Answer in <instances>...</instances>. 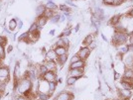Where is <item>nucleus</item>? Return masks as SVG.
I'll list each match as a JSON object with an SVG mask.
<instances>
[{"label":"nucleus","instance_id":"28","mask_svg":"<svg viewBox=\"0 0 133 100\" xmlns=\"http://www.w3.org/2000/svg\"><path fill=\"white\" fill-rule=\"evenodd\" d=\"M48 72V68H47V67L45 66V65H41L39 67V74L41 75V76H43L46 72Z\"/></svg>","mask_w":133,"mask_h":100},{"label":"nucleus","instance_id":"7","mask_svg":"<svg viewBox=\"0 0 133 100\" xmlns=\"http://www.w3.org/2000/svg\"><path fill=\"white\" fill-rule=\"evenodd\" d=\"M74 95L71 92L68 91H63L60 94L57 95V97L55 98V100H72Z\"/></svg>","mask_w":133,"mask_h":100},{"label":"nucleus","instance_id":"40","mask_svg":"<svg viewBox=\"0 0 133 100\" xmlns=\"http://www.w3.org/2000/svg\"><path fill=\"white\" fill-rule=\"evenodd\" d=\"M120 77H121V75H120V74H119L118 72H114V79L116 80V79H118V78H120Z\"/></svg>","mask_w":133,"mask_h":100},{"label":"nucleus","instance_id":"53","mask_svg":"<svg viewBox=\"0 0 133 100\" xmlns=\"http://www.w3.org/2000/svg\"><path fill=\"white\" fill-rule=\"evenodd\" d=\"M122 100H130V99H122Z\"/></svg>","mask_w":133,"mask_h":100},{"label":"nucleus","instance_id":"8","mask_svg":"<svg viewBox=\"0 0 133 100\" xmlns=\"http://www.w3.org/2000/svg\"><path fill=\"white\" fill-rule=\"evenodd\" d=\"M118 94L120 96V99H130L131 95H132V91L129 90V89H119L118 91Z\"/></svg>","mask_w":133,"mask_h":100},{"label":"nucleus","instance_id":"47","mask_svg":"<svg viewBox=\"0 0 133 100\" xmlns=\"http://www.w3.org/2000/svg\"><path fill=\"white\" fill-rule=\"evenodd\" d=\"M63 21H65V16H61L60 18V22H63Z\"/></svg>","mask_w":133,"mask_h":100},{"label":"nucleus","instance_id":"5","mask_svg":"<svg viewBox=\"0 0 133 100\" xmlns=\"http://www.w3.org/2000/svg\"><path fill=\"white\" fill-rule=\"evenodd\" d=\"M89 54H90V49L89 47H83V48H82L81 50L78 51V56L81 58V60L85 61L88 59V56H89Z\"/></svg>","mask_w":133,"mask_h":100},{"label":"nucleus","instance_id":"41","mask_svg":"<svg viewBox=\"0 0 133 100\" xmlns=\"http://www.w3.org/2000/svg\"><path fill=\"white\" fill-rule=\"evenodd\" d=\"M16 100H28L26 96H18L16 98Z\"/></svg>","mask_w":133,"mask_h":100},{"label":"nucleus","instance_id":"2","mask_svg":"<svg viewBox=\"0 0 133 100\" xmlns=\"http://www.w3.org/2000/svg\"><path fill=\"white\" fill-rule=\"evenodd\" d=\"M128 41V36L125 33L121 32H116L114 36L112 37V43L115 46H121L124 45Z\"/></svg>","mask_w":133,"mask_h":100},{"label":"nucleus","instance_id":"46","mask_svg":"<svg viewBox=\"0 0 133 100\" xmlns=\"http://www.w3.org/2000/svg\"><path fill=\"white\" fill-rule=\"evenodd\" d=\"M129 51H131L133 53V45H129Z\"/></svg>","mask_w":133,"mask_h":100},{"label":"nucleus","instance_id":"18","mask_svg":"<svg viewBox=\"0 0 133 100\" xmlns=\"http://www.w3.org/2000/svg\"><path fill=\"white\" fill-rule=\"evenodd\" d=\"M123 77L129 78V79H133V69L131 67H126L125 72H124V75Z\"/></svg>","mask_w":133,"mask_h":100},{"label":"nucleus","instance_id":"37","mask_svg":"<svg viewBox=\"0 0 133 100\" xmlns=\"http://www.w3.org/2000/svg\"><path fill=\"white\" fill-rule=\"evenodd\" d=\"M81 60V58L78 56V55H75V56H72V58L71 59V61H70V62L71 63H72V62H76V61H78Z\"/></svg>","mask_w":133,"mask_h":100},{"label":"nucleus","instance_id":"4","mask_svg":"<svg viewBox=\"0 0 133 100\" xmlns=\"http://www.w3.org/2000/svg\"><path fill=\"white\" fill-rule=\"evenodd\" d=\"M42 79L47 81V82H52V81H56L57 80V74L56 72H52V70H48L42 76Z\"/></svg>","mask_w":133,"mask_h":100},{"label":"nucleus","instance_id":"27","mask_svg":"<svg viewBox=\"0 0 133 100\" xmlns=\"http://www.w3.org/2000/svg\"><path fill=\"white\" fill-rule=\"evenodd\" d=\"M17 28V20L16 19H11L9 22V29L10 31H13Z\"/></svg>","mask_w":133,"mask_h":100},{"label":"nucleus","instance_id":"35","mask_svg":"<svg viewBox=\"0 0 133 100\" xmlns=\"http://www.w3.org/2000/svg\"><path fill=\"white\" fill-rule=\"evenodd\" d=\"M60 18H61V16H60V15H54V16L51 18V22L54 23V24H56V23H59V21H60Z\"/></svg>","mask_w":133,"mask_h":100},{"label":"nucleus","instance_id":"48","mask_svg":"<svg viewBox=\"0 0 133 100\" xmlns=\"http://www.w3.org/2000/svg\"><path fill=\"white\" fill-rule=\"evenodd\" d=\"M78 29H79V24H78V25H77V27H76V30H75V31H76V32H78Z\"/></svg>","mask_w":133,"mask_h":100},{"label":"nucleus","instance_id":"39","mask_svg":"<svg viewBox=\"0 0 133 100\" xmlns=\"http://www.w3.org/2000/svg\"><path fill=\"white\" fill-rule=\"evenodd\" d=\"M18 26H19V29L22 28V26H23L22 20H19V21H17V27H18Z\"/></svg>","mask_w":133,"mask_h":100},{"label":"nucleus","instance_id":"54","mask_svg":"<svg viewBox=\"0 0 133 100\" xmlns=\"http://www.w3.org/2000/svg\"><path fill=\"white\" fill-rule=\"evenodd\" d=\"M114 100H121V99H114Z\"/></svg>","mask_w":133,"mask_h":100},{"label":"nucleus","instance_id":"20","mask_svg":"<svg viewBox=\"0 0 133 100\" xmlns=\"http://www.w3.org/2000/svg\"><path fill=\"white\" fill-rule=\"evenodd\" d=\"M92 42H94V37H92L91 35H88V36L84 38V40H83V45H84L85 47H89Z\"/></svg>","mask_w":133,"mask_h":100},{"label":"nucleus","instance_id":"3","mask_svg":"<svg viewBox=\"0 0 133 100\" xmlns=\"http://www.w3.org/2000/svg\"><path fill=\"white\" fill-rule=\"evenodd\" d=\"M10 78V73H9V68L7 67H0V81L6 82Z\"/></svg>","mask_w":133,"mask_h":100},{"label":"nucleus","instance_id":"21","mask_svg":"<svg viewBox=\"0 0 133 100\" xmlns=\"http://www.w3.org/2000/svg\"><path fill=\"white\" fill-rule=\"evenodd\" d=\"M118 51H119V53L120 54H126L129 52V45H121V46H119V48H118Z\"/></svg>","mask_w":133,"mask_h":100},{"label":"nucleus","instance_id":"42","mask_svg":"<svg viewBox=\"0 0 133 100\" xmlns=\"http://www.w3.org/2000/svg\"><path fill=\"white\" fill-rule=\"evenodd\" d=\"M89 49H90V51H91V50H94V48H95V44H94V42H92L91 44L89 45Z\"/></svg>","mask_w":133,"mask_h":100},{"label":"nucleus","instance_id":"43","mask_svg":"<svg viewBox=\"0 0 133 100\" xmlns=\"http://www.w3.org/2000/svg\"><path fill=\"white\" fill-rule=\"evenodd\" d=\"M66 4H69V5H71V6H76L74 3H72V1H71V0H66Z\"/></svg>","mask_w":133,"mask_h":100},{"label":"nucleus","instance_id":"16","mask_svg":"<svg viewBox=\"0 0 133 100\" xmlns=\"http://www.w3.org/2000/svg\"><path fill=\"white\" fill-rule=\"evenodd\" d=\"M46 5H43V4H41L39 5L37 8H36V15L37 17H40V16H43L44 15L45 11H46Z\"/></svg>","mask_w":133,"mask_h":100},{"label":"nucleus","instance_id":"24","mask_svg":"<svg viewBox=\"0 0 133 100\" xmlns=\"http://www.w3.org/2000/svg\"><path fill=\"white\" fill-rule=\"evenodd\" d=\"M46 8H47V9H50V10H53V11H54V10H56V9L58 8V6L56 5V4L54 3V2H53V1H52V0H49V1H48V3L46 4Z\"/></svg>","mask_w":133,"mask_h":100},{"label":"nucleus","instance_id":"6","mask_svg":"<svg viewBox=\"0 0 133 100\" xmlns=\"http://www.w3.org/2000/svg\"><path fill=\"white\" fill-rule=\"evenodd\" d=\"M120 84H121L122 88L129 89V90H132L133 89V79L123 77V79H121Z\"/></svg>","mask_w":133,"mask_h":100},{"label":"nucleus","instance_id":"14","mask_svg":"<svg viewBox=\"0 0 133 100\" xmlns=\"http://www.w3.org/2000/svg\"><path fill=\"white\" fill-rule=\"evenodd\" d=\"M55 60H57V55H56L55 51H48L46 54V61H55Z\"/></svg>","mask_w":133,"mask_h":100},{"label":"nucleus","instance_id":"30","mask_svg":"<svg viewBox=\"0 0 133 100\" xmlns=\"http://www.w3.org/2000/svg\"><path fill=\"white\" fill-rule=\"evenodd\" d=\"M44 16L47 18V19H51L52 17L54 16V13H53V10H50V9H46V11L44 13Z\"/></svg>","mask_w":133,"mask_h":100},{"label":"nucleus","instance_id":"32","mask_svg":"<svg viewBox=\"0 0 133 100\" xmlns=\"http://www.w3.org/2000/svg\"><path fill=\"white\" fill-rule=\"evenodd\" d=\"M0 59L1 60L5 59V48L2 45H0Z\"/></svg>","mask_w":133,"mask_h":100},{"label":"nucleus","instance_id":"22","mask_svg":"<svg viewBox=\"0 0 133 100\" xmlns=\"http://www.w3.org/2000/svg\"><path fill=\"white\" fill-rule=\"evenodd\" d=\"M57 85H58V81H52V82H49V93L52 95V93L54 92L57 88Z\"/></svg>","mask_w":133,"mask_h":100},{"label":"nucleus","instance_id":"29","mask_svg":"<svg viewBox=\"0 0 133 100\" xmlns=\"http://www.w3.org/2000/svg\"><path fill=\"white\" fill-rule=\"evenodd\" d=\"M29 32H26V33L22 34L19 38H18V40L20 41V42H22V41H25V42H27V41H29Z\"/></svg>","mask_w":133,"mask_h":100},{"label":"nucleus","instance_id":"34","mask_svg":"<svg viewBox=\"0 0 133 100\" xmlns=\"http://www.w3.org/2000/svg\"><path fill=\"white\" fill-rule=\"evenodd\" d=\"M59 9H60L61 11H64V12H71L70 8L66 6V4H62V5H60L59 6Z\"/></svg>","mask_w":133,"mask_h":100},{"label":"nucleus","instance_id":"25","mask_svg":"<svg viewBox=\"0 0 133 100\" xmlns=\"http://www.w3.org/2000/svg\"><path fill=\"white\" fill-rule=\"evenodd\" d=\"M78 78V77H75V76H69L68 79H66V85L71 86V85H74V84L77 82Z\"/></svg>","mask_w":133,"mask_h":100},{"label":"nucleus","instance_id":"19","mask_svg":"<svg viewBox=\"0 0 133 100\" xmlns=\"http://www.w3.org/2000/svg\"><path fill=\"white\" fill-rule=\"evenodd\" d=\"M66 59H68V54L63 55V56H57V62H58L60 66H64L65 62L66 61Z\"/></svg>","mask_w":133,"mask_h":100},{"label":"nucleus","instance_id":"45","mask_svg":"<svg viewBox=\"0 0 133 100\" xmlns=\"http://www.w3.org/2000/svg\"><path fill=\"white\" fill-rule=\"evenodd\" d=\"M12 50H13V47H12V46H9V47H8V49H7V52H8V53H10Z\"/></svg>","mask_w":133,"mask_h":100},{"label":"nucleus","instance_id":"9","mask_svg":"<svg viewBox=\"0 0 133 100\" xmlns=\"http://www.w3.org/2000/svg\"><path fill=\"white\" fill-rule=\"evenodd\" d=\"M70 76H75V77H82L83 75V68H74V69H70L69 72Z\"/></svg>","mask_w":133,"mask_h":100},{"label":"nucleus","instance_id":"38","mask_svg":"<svg viewBox=\"0 0 133 100\" xmlns=\"http://www.w3.org/2000/svg\"><path fill=\"white\" fill-rule=\"evenodd\" d=\"M6 43H7V40L4 36H0V45H2V46H5Z\"/></svg>","mask_w":133,"mask_h":100},{"label":"nucleus","instance_id":"36","mask_svg":"<svg viewBox=\"0 0 133 100\" xmlns=\"http://www.w3.org/2000/svg\"><path fill=\"white\" fill-rule=\"evenodd\" d=\"M102 2H103V4H105V5H114L115 0H102Z\"/></svg>","mask_w":133,"mask_h":100},{"label":"nucleus","instance_id":"52","mask_svg":"<svg viewBox=\"0 0 133 100\" xmlns=\"http://www.w3.org/2000/svg\"><path fill=\"white\" fill-rule=\"evenodd\" d=\"M0 100H1V93H0Z\"/></svg>","mask_w":133,"mask_h":100},{"label":"nucleus","instance_id":"15","mask_svg":"<svg viewBox=\"0 0 133 100\" xmlns=\"http://www.w3.org/2000/svg\"><path fill=\"white\" fill-rule=\"evenodd\" d=\"M47 21H48V19H47V18H46L44 15H43V16L38 17V19H37V22H36V24H37V25H38V27L41 29L42 27H43V26H45V25H46Z\"/></svg>","mask_w":133,"mask_h":100},{"label":"nucleus","instance_id":"26","mask_svg":"<svg viewBox=\"0 0 133 100\" xmlns=\"http://www.w3.org/2000/svg\"><path fill=\"white\" fill-rule=\"evenodd\" d=\"M119 21H120V15H115V16H113L111 18L109 23H110L111 25L115 26V25H117V23L119 22Z\"/></svg>","mask_w":133,"mask_h":100},{"label":"nucleus","instance_id":"1","mask_svg":"<svg viewBox=\"0 0 133 100\" xmlns=\"http://www.w3.org/2000/svg\"><path fill=\"white\" fill-rule=\"evenodd\" d=\"M32 85L33 84H32V80L31 79L23 77L22 79L19 80L18 85H17L16 87V90L19 93H21L23 95H26L30 91H32Z\"/></svg>","mask_w":133,"mask_h":100},{"label":"nucleus","instance_id":"12","mask_svg":"<svg viewBox=\"0 0 133 100\" xmlns=\"http://www.w3.org/2000/svg\"><path fill=\"white\" fill-rule=\"evenodd\" d=\"M44 65L47 67L48 70L56 72V69H57V62L55 61H46Z\"/></svg>","mask_w":133,"mask_h":100},{"label":"nucleus","instance_id":"44","mask_svg":"<svg viewBox=\"0 0 133 100\" xmlns=\"http://www.w3.org/2000/svg\"><path fill=\"white\" fill-rule=\"evenodd\" d=\"M129 45H133V35H130V38H129Z\"/></svg>","mask_w":133,"mask_h":100},{"label":"nucleus","instance_id":"31","mask_svg":"<svg viewBox=\"0 0 133 100\" xmlns=\"http://www.w3.org/2000/svg\"><path fill=\"white\" fill-rule=\"evenodd\" d=\"M72 33V29L71 28H68L66 30H65L63 33L60 35V38H63V37H68V36H70Z\"/></svg>","mask_w":133,"mask_h":100},{"label":"nucleus","instance_id":"51","mask_svg":"<svg viewBox=\"0 0 133 100\" xmlns=\"http://www.w3.org/2000/svg\"><path fill=\"white\" fill-rule=\"evenodd\" d=\"M101 37H102V39L104 40V41H106V38L104 37V35H103V34H101Z\"/></svg>","mask_w":133,"mask_h":100},{"label":"nucleus","instance_id":"17","mask_svg":"<svg viewBox=\"0 0 133 100\" xmlns=\"http://www.w3.org/2000/svg\"><path fill=\"white\" fill-rule=\"evenodd\" d=\"M19 74H20V65L19 62H16L15 68H14V81H19Z\"/></svg>","mask_w":133,"mask_h":100},{"label":"nucleus","instance_id":"23","mask_svg":"<svg viewBox=\"0 0 133 100\" xmlns=\"http://www.w3.org/2000/svg\"><path fill=\"white\" fill-rule=\"evenodd\" d=\"M51 97L50 93H45V92H38V98L39 100H48Z\"/></svg>","mask_w":133,"mask_h":100},{"label":"nucleus","instance_id":"13","mask_svg":"<svg viewBox=\"0 0 133 100\" xmlns=\"http://www.w3.org/2000/svg\"><path fill=\"white\" fill-rule=\"evenodd\" d=\"M69 45H70V41L68 40V38L66 37H63V38H59L56 46H61V47H66V48Z\"/></svg>","mask_w":133,"mask_h":100},{"label":"nucleus","instance_id":"11","mask_svg":"<svg viewBox=\"0 0 133 100\" xmlns=\"http://www.w3.org/2000/svg\"><path fill=\"white\" fill-rule=\"evenodd\" d=\"M85 67V62L83 60H79V61L70 63V69H74V68H83Z\"/></svg>","mask_w":133,"mask_h":100},{"label":"nucleus","instance_id":"33","mask_svg":"<svg viewBox=\"0 0 133 100\" xmlns=\"http://www.w3.org/2000/svg\"><path fill=\"white\" fill-rule=\"evenodd\" d=\"M38 30H40V28L38 27V25L36 24V23H34V24H32V26H31V28L29 29V33H33V32H35V31H38Z\"/></svg>","mask_w":133,"mask_h":100},{"label":"nucleus","instance_id":"49","mask_svg":"<svg viewBox=\"0 0 133 100\" xmlns=\"http://www.w3.org/2000/svg\"><path fill=\"white\" fill-rule=\"evenodd\" d=\"M128 14H129L130 16H133V8H132V9H131V10H130V12H129Z\"/></svg>","mask_w":133,"mask_h":100},{"label":"nucleus","instance_id":"50","mask_svg":"<svg viewBox=\"0 0 133 100\" xmlns=\"http://www.w3.org/2000/svg\"><path fill=\"white\" fill-rule=\"evenodd\" d=\"M55 34V30H52V31H50V35L51 36H53Z\"/></svg>","mask_w":133,"mask_h":100},{"label":"nucleus","instance_id":"10","mask_svg":"<svg viewBox=\"0 0 133 100\" xmlns=\"http://www.w3.org/2000/svg\"><path fill=\"white\" fill-rule=\"evenodd\" d=\"M54 51H55L57 56H63V55H66L68 54V50H66V47H61V46H56L54 48Z\"/></svg>","mask_w":133,"mask_h":100}]
</instances>
